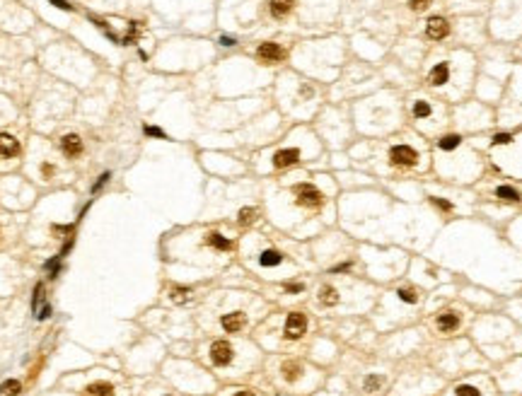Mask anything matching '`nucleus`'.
I'll return each mask as SVG.
<instances>
[{"label":"nucleus","instance_id":"f257e3e1","mask_svg":"<svg viewBox=\"0 0 522 396\" xmlns=\"http://www.w3.org/2000/svg\"><path fill=\"white\" fill-rule=\"evenodd\" d=\"M387 159H389V167L402 169V172H413V169L421 167V152L406 143L392 145L387 152Z\"/></svg>","mask_w":522,"mask_h":396},{"label":"nucleus","instance_id":"f03ea898","mask_svg":"<svg viewBox=\"0 0 522 396\" xmlns=\"http://www.w3.org/2000/svg\"><path fill=\"white\" fill-rule=\"evenodd\" d=\"M295 196V206L305 208V210H319L324 206V193L317 189L315 184H298L293 189Z\"/></svg>","mask_w":522,"mask_h":396},{"label":"nucleus","instance_id":"7ed1b4c3","mask_svg":"<svg viewBox=\"0 0 522 396\" xmlns=\"http://www.w3.org/2000/svg\"><path fill=\"white\" fill-rule=\"evenodd\" d=\"M211 363L215 365V367H228V365H232V360H235V346L230 341H213V346H211Z\"/></svg>","mask_w":522,"mask_h":396},{"label":"nucleus","instance_id":"20e7f679","mask_svg":"<svg viewBox=\"0 0 522 396\" xmlns=\"http://www.w3.org/2000/svg\"><path fill=\"white\" fill-rule=\"evenodd\" d=\"M305 331H307V317H305L302 312H290V314H288V319H285V326H283L285 338H290V341H295V338H302V336H305Z\"/></svg>","mask_w":522,"mask_h":396},{"label":"nucleus","instance_id":"39448f33","mask_svg":"<svg viewBox=\"0 0 522 396\" xmlns=\"http://www.w3.org/2000/svg\"><path fill=\"white\" fill-rule=\"evenodd\" d=\"M256 58H259L261 63H281L285 58V48L281 46V44H273V41H264L259 48H256Z\"/></svg>","mask_w":522,"mask_h":396},{"label":"nucleus","instance_id":"423d86ee","mask_svg":"<svg viewBox=\"0 0 522 396\" xmlns=\"http://www.w3.org/2000/svg\"><path fill=\"white\" fill-rule=\"evenodd\" d=\"M435 326H438L440 333H455L462 326V319H459V314L455 309H445V312H440L435 317Z\"/></svg>","mask_w":522,"mask_h":396},{"label":"nucleus","instance_id":"0eeeda50","mask_svg":"<svg viewBox=\"0 0 522 396\" xmlns=\"http://www.w3.org/2000/svg\"><path fill=\"white\" fill-rule=\"evenodd\" d=\"M426 34H428V39H433V41H443L447 34H450V22L445 20V17H430L426 22Z\"/></svg>","mask_w":522,"mask_h":396},{"label":"nucleus","instance_id":"6e6552de","mask_svg":"<svg viewBox=\"0 0 522 396\" xmlns=\"http://www.w3.org/2000/svg\"><path fill=\"white\" fill-rule=\"evenodd\" d=\"M300 162V150L298 148H285V150H278L273 157H271V165L276 169H285V167H293Z\"/></svg>","mask_w":522,"mask_h":396},{"label":"nucleus","instance_id":"1a4fd4ad","mask_svg":"<svg viewBox=\"0 0 522 396\" xmlns=\"http://www.w3.org/2000/svg\"><path fill=\"white\" fill-rule=\"evenodd\" d=\"M220 326L228 333H239L247 326V314L245 312H230V314H222Z\"/></svg>","mask_w":522,"mask_h":396},{"label":"nucleus","instance_id":"9d476101","mask_svg":"<svg viewBox=\"0 0 522 396\" xmlns=\"http://www.w3.org/2000/svg\"><path fill=\"white\" fill-rule=\"evenodd\" d=\"M61 150H63L65 157L75 159V157H80V155H82L85 145H82V140H80V135L68 133V135H63V138H61Z\"/></svg>","mask_w":522,"mask_h":396},{"label":"nucleus","instance_id":"9b49d317","mask_svg":"<svg viewBox=\"0 0 522 396\" xmlns=\"http://www.w3.org/2000/svg\"><path fill=\"white\" fill-rule=\"evenodd\" d=\"M450 78H452L450 63L443 61V63H438L433 70H430V75H428V85H430V87H443V85H447V80Z\"/></svg>","mask_w":522,"mask_h":396},{"label":"nucleus","instance_id":"f8f14e48","mask_svg":"<svg viewBox=\"0 0 522 396\" xmlns=\"http://www.w3.org/2000/svg\"><path fill=\"white\" fill-rule=\"evenodd\" d=\"M433 102H428V99H413L411 102V116L413 121H428L433 119Z\"/></svg>","mask_w":522,"mask_h":396},{"label":"nucleus","instance_id":"ddd939ff","mask_svg":"<svg viewBox=\"0 0 522 396\" xmlns=\"http://www.w3.org/2000/svg\"><path fill=\"white\" fill-rule=\"evenodd\" d=\"M293 5H295V0H269V12L276 20H285V17L290 15Z\"/></svg>","mask_w":522,"mask_h":396},{"label":"nucleus","instance_id":"4468645a","mask_svg":"<svg viewBox=\"0 0 522 396\" xmlns=\"http://www.w3.org/2000/svg\"><path fill=\"white\" fill-rule=\"evenodd\" d=\"M17 152H20V143L15 135L0 133V157H15Z\"/></svg>","mask_w":522,"mask_h":396},{"label":"nucleus","instance_id":"2eb2a0df","mask_svg":"<svg viewBox=\"0 0 522 396\" xmlns=\"http://www.w3.org/2000/svg\"><path fill=\"white\" fill-rule=\"evenodd\" d=\"M206 244L213 246V249H218V251H230L232 249V239H228L225 235H220V232H208L206 235Z\"/></svg>","mask_w":522,"mask_h":396},{"label":"nucleus","instance_id":"dca6fc26","mask_svg":"<svg viewBox=\"0 0 522 396\" xmlns=\"http://www.w3.org/2000/svg\"><path fill=\"white\" fill-rule=\"evenodd\" d=\"M259 263L264 266V268H273V266H281L283 263V254L278 251V249H264L259 256Z\"/></svg>","mask_w":522,"mask_h":396},{"label":"nucleus","instance_id":"f3484780","mask_svg":"<svg viewBox=\"0 0 522 396\" xmlns=\"http://www.w3.org/2000/svg\"><path fill=\"white\" fill-rule=\"evenodd\" d=\"M281 372H283L285 382H295V380H300L302 365H300V363H295V360H288V363L281 365Z\"/></svg>","mask_w":522,"mask_h":396},{"label":"nucleus","instance_id":"a211bd4d","mask_svg":"<svg viewBox=\"0 0 522 396\" xmlns=\"http://www.w3.org/2000/svg\"><path fill=\"white\" fill-rule=\"evenodd\" d=\"M496 196H498L500 201H508V203H520L522 201V193L517 189H513V186H498V189H496Z\"/></svg>","mask_w":522,"mask_h":396},{"label":"nucleus","instance_id":"6ab92c4d","mask_svg":"<svg viewBox=\"0 0 522 396\" xmlns=\"http://www.w3.org/2000/svg\"><path fill=\"white\" fill-rule=\"evenodd\" d=\"M87 396H114V387L107 382H95L87 387Z\"/></svg>","mask_w":522,"mask_h":396},{"label":"nucleus","instance_id":"aec40b11","mask_svg":"<svg viewBox=\"0 0 522 396\" xmlns=\"http://www.w3.org/2000/svg\"><path fill=\"white\" fill-rule=\"evenodd\" d=\"M319 302L322 304H326V307H332V304H336L339 302V290L332 285H324L322 290H319Z\"/></svg>","mask_w":522,"mask_h":396},{"label":"nucleus","instance_id":"412c9836","mask_svg":"<svg viewBox=\"0 0 522 396\" xmlns=\"http://www.w3.org/2000/svg\"><path fill=\"white\" fill-rule=\"evenodd\" d=\"M455 396H481V389L474 387V384H459L455 389Z\"/></svg>","mask_w":522,"mask_h":396},{"label":"nucleus","instance_id":"4be33fe9","mask_svg":"<svg viewBox=\"0 0 522 396\" xmlns=\"http://www.w3.org/2000/svg\"><path fill=\"white\" fill-rule=\"evenodd\" d=\"M44 304H46V302H44V285H37V287H34V300H32L34 314H37V312H39Z\"/></svg>","mask_w":522,"mask_h":396},{"label":"nucleus","instance_id":"5701e85b","mask_svg":"<svg viewBox=\"0 0 522 396\" xmlns=\"http://www.w3.org/2000/svg\"><path fill=\"white\" fill-rule=\"evenodd\" d=\"M256 220V208H245L239 210V225H252Z\"/></svg>","mask_w":522,"mask_h":396},{"label":"nucleus","instance_id":"b1692460","mask_svg":"<svg viewBox=\"0 0 522 396\" xmlns=\"http://www.w3.org/2000/svg\"><path fill=\"white\" fill-rule=\"evenodd\" d=\"M189 295H191V290H186V287H174V290H172V300L182 304V302L189 300Z\"/></svg>","mask_w":522,"mask_h":396},{"label":"nucleus","instance_id":"393cba45","mask_svg":"<svg viewBox=\"0 0 522 396\" xmlns=\"http://www.w3.org/2000/svg\"><path fill=\"white\" fill-rule=\"evenodd\" d=\"M399 297H402L404 302H416L419 300V295H416V290H413V287H402V290H399Z\"/></svg>","mask_w":522,"mask_h":396},{"label":"nucleus","instance_id":"a878e982","mask_svg":"<svg viewBox=\"0 0 522 396\" xmlns=\"http://www.w3.org/2000/svg\"><path fill=\"white\" fill-rule=\"evenodd\" d=\"M382 377H368V380H365V391H377V389L382 387Z\"/></svg>","mask_w":522,"mask_h":396},{"label":"nucleus","instance_id":"bb28decb","mask_svg":"<svg viewBox=\"0 0 522 396\" xmlns=\"http://www.w3.org/2000/svg\"><path fill=\"white\" fill-rule=\"evenodd\" d=\"M5 389H10V394H17V391H20V382H15V380L3 382V384H0V394H3Z\"/></svg>","mask_w":522,"mask_h":396},{"label":"nucleus","instance_id":"cd10ccee","mask_svg":"<svg viewBox=\"0 0 522 396\" xmlns=\"http://www.w3.org/2000/svg\"><path fill=\"white\" fill-rule=\"evenodd\" d=\"M430 3H433V0H409V5H411V10H416V12H421V10L430 8Z\"/></svg>","mask_w":522,"mask_h":396},{"label":"nucleus","instance_id":"c85d7f7f","mask_svg":"<svg viewBox=\"0 0 522 396\" xmlns=\"http://www.w3.org/2000/svg\"><path fill=\"white\" fill-rule=\"evenodd\" d=\"M510 140H513V135L510 133H500V135L493 138V145H506V143H510Z\"/></svg>","mask_w":522,"mask_h":396},{"label":"nucleus","instance_id":"c756f323","mask_svg":"<svg viewBox=\"0 0 522 396\" xmlns=\"http://www.w3.org/2000/svg\"><path fill=\"white\" fill-rule=\"evenodd\" d=\"M107 182H109V172H104V174L99 176V179H97V184H95V186H92V193H97V191L102 189V186H104V184H107Z\"/></svg>","mask_w":522,"mask_h":396},{"label":"nucleus","instance_id":"7c9ffc66","mask_svg":"<svg viewBox=\"0 0 522 396\" xmlns=\"http://www.w3.org/2000/svg\"><path fill=\"white\" fill-rule=\"evenodd\" d=\"M285 290H288V293H302V290H305V285H300V283H288V285H285Z\"/></svg>","mask_w":522,"mask_h":396},{"label":"nucleus","instance_id":"2f4dec72","mask_svg":"<svg viewBox=\"0 0 522 396\" xmlns=\"http://www.w3.org/2000/svg\"><path fill=\"white\" fill-rule=\"evenodd\" d=\"M145 133H148V135H158V138H165V133H162L160 128H150V126H145Z\"/></svg>","mask_w":522,"mask_h":396},{"label":"nucleus","instance_id":"473e14b6","mask_svg":"<svg viewBox=\"0 0 522 396\" xmlns=\"http://www.w3.org/2000/svg\"><path fill=\"white\" fill-rule=\"evenodd\" d=\"M51 3H54L56 8H63V10H71V5H68V3H63V0H51Z\"/></svg>","mask_w":522,"mask_h":396},{"label":"nucleus","instance_id":"72a5a7b5","mask_svg":"<svg viewBox=\"0 0 522 396\" xmlns=\"http://www.w3.org/2000/svg\"><path fill=\"white\" fill-rule=\"evenodd\" d=\"M41 172H44V176H51V174H54V167H51V165H44V167H41Z\"/></svg>","mask_w":522,"mask_h":396},{"label":"nucleus","instance_id":"f704fd0d","mask_svg":"<svg viewBox=\"0 0 522 396\" xmlns=\"http://www.w3.org/2000/svg\"><path fill=\"white\" fill-rule=\"evenodd\" d=\"M235 396H256V394H254V391H249V389H242V391H237Z\"/></svg>","mask_w":522,"mask_h":396},{"label":"nucleus","instance_id":"c9c22d12","mask_svg":"<svg viewBox=\"0 0 522 396\" xmlns=\"http://www.w3.org/2000/svg\"><path fill=\"white\" fill-rule=\"evenodd\" d=\"M222 46H232V44H235V39H230V37H222Z\"/></svg>","mask_w":522,"mask_h":396},{"label":"nucleus","instance_id":"e433bc0d","mask_svg":"<svg viewBox=\"0 0 522 396\" xmlns=\"http://www.w3.org/2000/svg\"><path fill=\"white\" fill-rule=\"evenodd\" d=\"M165 396H169V394H165Z\"/></svg>","mask_w":522,"mask_h":396}]
</instances>
